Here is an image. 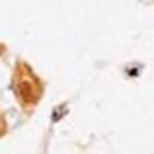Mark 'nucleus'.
<instances>
[{"instance_id":"3","label":"nucleus","mask_w":154,"mask_h":154,"mask_svg":"<svg viewBox=\"0 0 154 154\" xmlns=\"http://www.w3.org/2000/svg\"><path fill=\"white\" fill-rule=\"evenodd\" d=\"M5 51H6L5 45H3V43H0V56H2V54H5Z\"/></svg>"},{"instance_id":"1","label":"nucleus","mask_w":154,"mask_h":154,"mask_svg":"<svg viewBox=\"0 0 154 154\" xmlns=\"http://www.w3.org/2000/svg\"><path fill=\"white\" fill-rule=\"evenodd\" d=\"M12 89L25 112H32L45 94V83L29 63L19 60L12 72Z\"/></svg>"},{"instance_id":"2","label":"nucleus","mask_w":154,"mask_h":154,"mask_svg":"<svg viewBox=\"0 0 154 154\" xmlns=\"http://www.w3.org/2000/svg\"><path fill=\"white\" fill-rule=\"evenodd\" d=\"M6 133H8V123H6V119H5V114L0 111V139H2Z\"/></svg>"}]
</instances>
